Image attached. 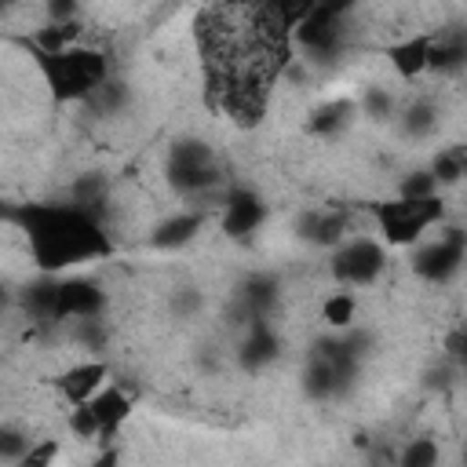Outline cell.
<instances>
[{"label": "cell", "mask_w": 467, "mask_h": 467, "mask_svg": "<svg viewBox=\"0 0 467 467\" xmlns=\"http://www.w3.org/2000/svg\"><path fill=\"white\" fill-rule=\"evenodd\" d=\"M434 128V106L431 102H412L405 109V131L409 135H427Z\"/></svg>", "instance_id": "cell-24"}, {"label": "cell", "mask_w": 467, "mask_h": 467, "mask_svg": "<svg viewBox=\"0 0 467 467\" xmlns=\"http://www.w3.org/2000/svg\"><path fill=\"white\" fill-rule=\"evenodd\" d=\"M314 7H317V0H274V15L281 18V26H285L288 33H292Z\"/></svg>", "instance_id": "cell-23"}, {"label": "cell", "mask_w": 467, "mask_h": 467, "mask_svg": "<svg viewBox=\"0 0 467 467\" xmlns=\"http://www.w3.org/2000/svg\"><path fill=\"white\" fill-rule=\"evenodd\" d=\"M350 117H354V102H347V99L325 102V106L314 109L310 131H317V135H336V131H343V128L350 124Z\"/></svg>", "instance_id": "cell-16"}, {"label": "cell", "mask_w": 467, "mask_h": 467, "mask_svg": "<svg viewBox=\"0 0 467 467\" xmlns=\"http://www.w3.org/2000/svg\"><path fill=\"white\" fill-rule=\"evenodd\" d=\"M73 204H80L91 215H99V208L106 204V182L99 175H80L77 186H73Z\"/></svg>", "instance_id": "cell-19"}, {"label": "cell", "mask_w": 467, "mask_h": 467, "mask_svg": "<svg viewBox=\"0 0 467 467\" xmlns=\"http://www.w3.org/2000/svg\"><path fill=\"white\" fill-rule=\"evenodd\" d=\"M277 358V336L263 325V317L252 325V332L244 336V343H241V350H237V361L244 365V368H263V365H270Z\"/></svg>", "instance_id": "cell-12"}, {"label": "cell", "mask_w": 467, "mask_h": 467, "mask_svg": "<svg viewBox=\"0 0 467 467\" xmlns=\"http://www.w3.org/2000/svg\"><path fill=\"white\" fill-rule=\"evenodd\" d=\"M365 109H368V117H387V113H390V95L379 91V88H368V95H365Z\"/></svg>", "instance_id": "cell-27"}, {"label": "cell", "mask_w": 467, "mask_h": 467, "mask_svg": "<svg viewBox=\"0 0 467 467\" xmlns=\"http://www.w3.org/2000/svg\"><path fill=\"white\" fill-rule=\"evenodd\" d=\"M434 193H438L434 171H412L401 179V197H434Z\"/></svg>", "instance_id": "cell-25"}, {"label": "cell", "mask_w": 467, "mask_h": 467, "mask_svg": "<svg viewBox=\"0 0 467 467\" xmlns=\"http://www.w3.org/2000/svg\"><path fill=\"white\" fill-rule=\"evenodd\" d=\"M299 237L310 244H339L343 230H347V212H332V208H314L299 215Z\"/></svg>", "instance_id": "cell-10"}, {"label": "cell", "mask_w": 467, "mask_h": 467, "mask_svg": "<svg viewBox=\"0 0 467 467\" xmlns=\"http://www.w3.org/2000/svg\"><path fill=\"white\" fill-rule=\"evenodd\" d=\"M383 263H387V255H383V248H379L376 241L354 237V241H347V244L336 252L332 274H336L343 285H368V281L379 277Z\"/></svg>", "instance_id": "cell-6"}, {"label": "cell", "mask_w": 467, "mask_h": 467, "mask_svg": "<svg viewBox=\"0 0 467 467\" xmlns=\"http://www.w3.org/2000/svg\"><path fill=\"white\" fill-rule=\"evenodd\" d=\"M441 219V201L434 197H398L376 204V223L390 244H412L431 223Z\"/></svg>", "instance_id": "cell-3"}, {"label": "cell", "mask_w": 467, "mask_h": 467, "mask_svg": "<svg viewBox=\"0 0 467 467\" xmlns=\"http://www.w3.org/2000/svg\"><path fill=\"white\" fill-rule=\"evenodd\" d=\"M263 215H266V208L252 190H230V197L223 204V230L230 237H248L263 223Z\"/></svg>", "instance_id": "cell-8"}, {"label": "cell", "mask_w": 467, "mask_h": 467, "mask_svg": "<svg viewBox=\"0 0 467 467\" xmlns=\"http://www.w3.org/2000/svg\"><path fill=\"white\" fill-rule=\"evenodd\" d=\"M55 441H44V445H36V449H29L26 456H22V467H40V463H51V456H55Z\"/></svg>", "instance_id": "cell-29"}, {"label": "cell", "mask_w": 467, "mask_h": 467, "mask_svg": "<svg viewBox=\"0 0 467 467\" xmlns=\"http://www.w3.org/2000/svg\"><path fill=\"white\" fill-rule=\"evenodd\" d=\"M215 161H212V150L197 139H182L171 146V157H168V179L179 193H201L215 182Z\"/></svg>", "instance_id": "cell-4"}, {"label": "cell", "mask_w": 467, "mask_h": 467, "mask_svg": "<svg viewBox=\"0 0 467 467\" xmlns=\"http://www.w3.org/2000/svg\"><path fill=\"white\" fill-rule=\"evenodd\" d=\"M88 405L95 409V416H99V423H102V438L113 434L117 423H124V416L131 412V398H128L124 390H117V387H102L99 394L88 398Z\"/></svg>", "instance_id": "cell-14"}, {"label": "cell", "mask_w": 467, "mask_h": 467, "mask_svg": "<svg viewBox=\"0 0 467 467\" xmlns=\"http://www.w3.org/2000/svg\"><path fill=\"white\" fill-rule=\"evenodd\" d=\"M445 347H449V354H452V358L467 361V328H456V332L445 339Z\"/></svg>", "instance_id": "cell-30"}, {"label": "cell", "mask_w": 467, "mask_h": 467, "mask_svg": "<svg viewBox=\"0 0 467 467\" xmlns=\"http://www.w3.org/2000/svg\"><path fill=\"white\" fill-rule=\"evenodd\" d=\"M44 7H47L51 22H73V15H77V0H44Z\"/></svg>", "instance_id": "cell-28"}, {"label": "cell", "mask_w": 467, "mask_h": 467, "mask_svg": "<svg viewBox=\"0 0 467 467\" xmlns=\"http://www.w3.org/2000/svg\"><path fill=\"white\" fill-rule=\"evenodd\" d=\"M427 55H431V36H427V33L409 36V40H401V44H394V47L387 51L390 66H394L401 77H416V73H423V69H427Z\"/></svg>", "instance_id": "cell-15"}, {"label": "cell", "mask_w": 467, "mask_h": 467, "mask_svg": "<svg viewBox=\"0 0 467 467\" xmlns=\"http://www.w3.org/2000/svg\"><path fill=\"white\" fill-rule=\"evenodd\" d=\"M438 460V445L431 441V438H416L405 452H401V463L405 467H431Z\"/></svg>", "instance_id": "cell-26"}, {"label": "cell", "mask_w": 467, "mask_h": 467, "mask_svg": "<svg viewBox=\"0 0 467 467\" xmlns=\"http://www.w3.org/2000/svg\"><path fill=\"white\" fill-rule=\"evenodd\" d=\"M106 296L95 281L84 277H66L55 285V321L62 317H95L102 310Z\"/></svg>", "instance_id": "cell-7"}, {"label": "cell", "mask_w": 467, "mask_h": 467, "mask_svg": "<svg viewBox=\"0 0 467 467\" xmlns=\"http://www.w3.org/2000/svg\"><path fill=\"white\" fill-rule=\"evenodd\" d=\"M15 219L22 223L29 252L44 274L109 252V237L102 234L99 215L80 204H26L15 212Z\"/></svg>", "instance_id": "cell-1"}, {"label": "cell", "mask_w": 467, "mask_h": 467, "mask_svg": "<svg viewBox=\"0 0 467 467\" xmlns=\"http://www.w3.org/2000/svg\"><path fill=\"white\" fill-rule=\"evenodd\" d=\"M467 62V33L463 29H441L431 36L427 69H456Z\"/></svg>", "instance_id": "cell-11"}, {"label": "cell", "mask_w": 467, "mask_h": 467, "mask_svg": "<svg viewBox=\"0 0 467 467\" xmlns=\"http://www.w3.org/2000/svg\"><path fill=\"white\" fill-rule=\"evenodd\" d=\"M201 223H204L201 212H179V215L164 219V223L150 234V244H153V248H179V244H186V241L201 230Z\"/></svg>", "instance_id": "cell-13"}, {"label": "cell", "mask_w": 467, "mask_h": 467, "mask_svg": "<svg viewBox=\"0 0 467 467\" xmlns=\"http://www.w3.org/2000/svg\"><path fill=\"white\" fill-rule=\"evenodd\" d=\"M463 456H467V445H463Z\"/></svg>", "instance_id": "cell-31"}, {"label": "cell", "mask_w": 467, "mask_h": 467, "mask_svg": "<svg viewBox=\"0 0 467 467\" xmlns=\"http://www.w3.org/2000/svg\"><path fill=\"white\" fill-rule=\"evenodd\" d=\"M431 171H434V179H438V182H456V179H463V175H467V157H463V150L438 153Z\"/></svg>", "instance_id": "cell-21"}, {"label": "cell", "mask_w": 467, "mask_h": 467, "mask_svg": "<svg viewBox=\"0 0 467 467\" xmlns=\"http://www.w3.org/2000/svg\"><path fill=\"white\" fill-rule=\"evenodd\" d=\"M354 310H358V303H354L350 292H332V296L321 303V314H325V321H328L332 328H347V325L354 321Z\"/></svg>", "instance_id": "cell-20"}, {"label": "cell", "mask_w": 467, "mask_h": 467, "mask_svg": "<svg viewBox=\"0 0 467 467\" xmlns=\"http://www.w3.org/2000/svg\"><path fill=\"white\" fill-rule=\"evenodd\" d=\"M69 431L77 438H99L102 434V423H99V416H95V409L88 401H80V405L69 409Z\"/></svg>", "instance_id": "cell-22"}, {"label": "cell", "mask_w": 467, "mask_h": 467, "mask_svg": "<svg viewBox=\"0 0 467 467\" xmlns=\"http://www.w3.org/2000/svg\"><path fill=\"white\" fill-rule=\"evenodd\" d=\"M36 62H40V73L51 88L55 99L69 102V99H88L95 88L106 84L109 77V66L99 51H88V47H66V51H33Z\"/></svg>", "instance_id": "cell-2"}, {"label": "cell", "mask_w": 467, "mask_h": 467, "mask_svg": "<svg viewBox=\"0 0 467 467\" xmlns=\"http://www.w3.org/2000/svg\"><path fill=\"white\" fill-rule=\"evenodd\" d=\"M77 33H80L77 22H47V26L33 36V51H47V55L66 51V47L77 40Z\"/></svg>", "instance_id": "cell-18"}, {"label": "cell", "mask_w": 467, "mask_h": 467, "mask_svg": "<svg viewBox=\"0 0 467 467\" xmlns=\"http://www.w3.org/2000/svg\"><path fill=\"white\" fill-rule=\"evenodd\" d=\"M463 252H467V237L460 230H445L438 241L423 244L416 255H412V270L423 277V281H445L460 270L463 263Z\"/></svg>", "instance_id": "cell-5"}, {"label": "cell", "mask_w": 467, "mask_h": 467, "mask_svg": "<svg viewBox=\"0 0 467 467\" xmlns=\"http://www.w3.org/2000/svg\"><path fill=\"white\" fill-rule=\"evenodd\" d=\"M274 296H277V285L270 281V277H248L244 281V288H241V303H244V310L252 314V321H259L263 314H266V306L274 303Z\"/></svg>", "instance_id": "cell-17"}, {"label": "cell", "mask_w": 467, "mask_h": 467, "mask_svg": "<svg viewBox=\"0 0 467 467\" xmlns=\"http://www.w3.org/2000/svg\"><path fill=\"white\" fill-rule=\"evenodd\" d=\"M102 379H106V365L102 361H80V365H73L69 372L58 376V390H62V398L69 405H80V401H88L91 394L102 390Z\"/></svg>", "instance_id": "cell-9"}]
</instances>
